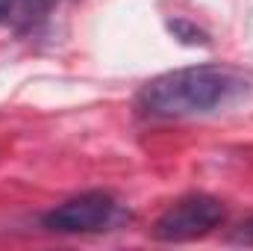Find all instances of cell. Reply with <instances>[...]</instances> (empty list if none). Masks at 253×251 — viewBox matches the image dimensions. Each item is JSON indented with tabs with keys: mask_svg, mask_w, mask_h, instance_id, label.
I'll return each mask as SVG.
<instances>
[{
	"mask_svg": "<svg viewBox=\"0 0 253 251\" xmlns=\"http://www.w3.org/2000/svg\"><path fill=\"white\" fill-rule=\"evenodd\" d=\"M118 219L121 210L106 192H85L50 210L44 216V228L59 234H97V231H109Z\"/></svg>",
	"mask_w": 253,
	"mask_h": 251,
	"instance_id": "3",
	"label": "cell"
},
{
	"mask_svg": "<svg viewBox=\"0 0 253 251\" xmlns=\"http://www.w3.org/2000/svg\"><path fill=\"white\" fill-rule=\"evenodd\" d=\"M221 222H224V204L218 198L189 195V198H180L177 204H171L159 216L153 234H156V240H165V243H186V240L206 237Z\"/></svg>",
	"mask_w": 253,
	"mask_h": 251,
	"instance_id": "2",
	"label": "cell"
},
{
	"mask_svg": "<svg viewBox=\"0 0 253 251\" xmlns=\"http://www.w3.org/2000/svg\"><path fill=\"white\" fill-rule=\"evenodd\" d=\"M6 6H9V0H0V21H6Z\"/></svg>",
	"mask_w": 253,
	"mask_h": 251,
	"instance_id": "6",
	"label": "cell"
},
{
	"mask_svg": "<svg viewBox=\"0 0 253 251\" xmlns=\"http://www.w3.org/2000/svg\"><path fill=\"white\" fill-rule=\"evenodd\" d=\"M59 0H9L6 6V21L15 27H33L42 18H47V12L56 6Z\"/></svg>",
	"mask_w": 253,
	"mask_h": 251,
	"instance_id": "4",
	"label": "cell"
},
{
	"mask_svg": "<svg viewBox=\"0 0 253 251\" xmlns=\"http://www.w3.org/2000/svg\"><path fill=\"white\" fill-rule=\"evenodd\" d=\"M230 240H233V243H242V246H253V219H248L245 225H239Z\"/></svg>",
	"mask_w": 253,
	"mask_h": 251,
	"instance_id": "5",
	"label": "cell"
},
{
	"mask_svg": "<svg viewBox=\"0 0 253 251\" xmlns=\"http://www.w3.org/2000/svg\"><path fill=\"white\" fill-rule=\"evenodd\" d=\"M245 89L248 80L230 68H215V65L180 68L150 80L141 89V107L150 116L162 119L206 116L233 104Z\"/></svg>",
	"mask_w": 253,
	"mask_h": 251,
	"instance_id": "1",
	"label": "cell"
}]
</instances>
